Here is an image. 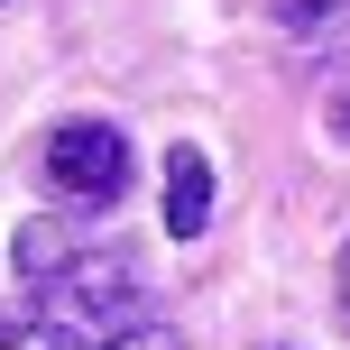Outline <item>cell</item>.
Returning a JSON list of instances; mask_svg holds the SVG:
<instances>
[{
  "label": "cell",
  "mask_w": 350,
  "mask_h": 350,
  "mask_svg": "<svg viewBox=\"0 0 350 350\" xmlns=\"http://www.w3.org/2000/svg\"><path fill=\"white\" fill-rule=\"evenodd\" d=\"M267 10H277L286 37H332L341 18H350V0H267Z\"/></svg>",
  "instance_id": "obj_5"
},
{
  "label": "cell",
  "mask_w": 350,
  "mask_h": 350,
  "mask_svg": "<svg viewBox=\"0 0 350 350\" xmlns=\"http://www.w3.org/2000/svg\"><path fill=\"white\" fill-rule=\"evenodd\" d=\"M46 193L55 203H83V212L120 203L129 193V139L111 120H55L46 129Z\"/></svg>",
  "instance_id": "obj_2"
},
{
  "label": "cell",
  "mask_w": 350,
  "mask_h": 350,
  "mask_svg": "<svg viewBox=\"0 0 350 350\" xmlns=\"http://www.w3.org/2000/svg\"><path fill=\"white\" fill-rule=\"evenodd\" d=\"M0 350H185V341H175L166 323L102 341V332H74V323H46V314H0Z\"/></svg>",
  "instance_id": "obj_3"
},
{
  "label": "cell",
  "mask_w": 350,
  "mask_h": 350,
  "mask_svg": "<svg viewBox=\"0 0 350 350\" xmlns=\"http://www.w3.org/2000/svg\"><path fill=\"white\" fill-rule=\"evenodd\" d=\"M212 221V166L203 148H166V240H203Z\"/></svg>",
  "instance_id": "obj_4"
},
{
  "label": "cell",
  "mask_w": 350,
  "mask_h": 350,
  "mask_svg": "<svg viewBox=\"0 0 350 350\" xmlns=\"http://www.w3.org/2000/svg\"><path fill=\"white\" fill-rule=\"evenodd\" d=\"M28 314H46V323H74V332H102V341H120V332H148V286H139V267L120 258V249H65V258L37 277V304Z\"/></svg>",
  "instance_id": "obj_1"
},
{
  "label": "cell",
  "mask_w": 350,
  "mask_h": 350,
  "mask_svg": "<svg viewBox=\"0 0 350 350\" xmlns=\"http://www.w3.org/2000/svg\"><path fill=\"white\" fill-rule=\"evenodd\" d=\"M341 323H350V249H341Z\"/></svg>",
  "instance_id": "obj_7"
},
{
  "label": "cell",
  "mask_w": 350,
  "mask_h": 350,
  "mask_svg": "<svg viewBox=\"0 0 350 350\" xmlns=\"http://www.w3.org/2000/svg\"><path fill=\"white\" fill-rule=\"evenodd\" d=\"M332 129H341V139H350V92H341V102H332Z\"/></svg>",
  "instance_id": "obj_6"
}]
</instances>
